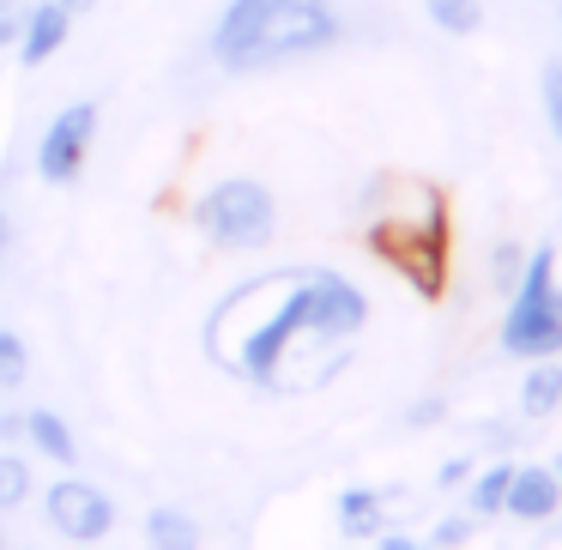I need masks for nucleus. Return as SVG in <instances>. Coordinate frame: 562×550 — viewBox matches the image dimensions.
Masks as SVG:
<instances>
[{
	"instance_id": "393cba45",
	"label": "nucleus",
	"mask_w": 562,
	"mask_h": 550,
	"mask_svg": "<svg viewBox=\"0 0 562 550\" xmlns=\"http://www.w3.org/2000/svg\"><path fill=\"white\" fill-rule=\"evenodd\" d=\"M61 7H67V13H74V19H79V13H86V7H91V0H61Z\"/></svg>"
},
{
	"instance_id": "f257e3e1",
	"label": "nucleus",
	"mask_w": 562,
	"mask_h": 550,
	"mask_svg": "<svg viewBox=\"0 0 562 550\" xmlns=\"http://www.w3.org/2000/svg\"><path fill=\"white\" fill-rule=\"evenodd\" d=\"M369 327V296L333 267H279L236 284L206 321V351L231 375L267 393H291V363L315 357L321 375H339L345 345Z\"/></svg>"
},
{
	"instance_id": "423d86ee",
	"label": "nucleus",
	"mask_w": 562,
	"mask_h": 550,
	"mask_svg": "<svg viewBox=\"0 0 562 550\" xmlns=\"http://www.w3.org/2000/svg\"><path fill=\"white\" fill-rule=\"evenodd\" d=\"M43 520L61 538H74V545H91V538H103L115 526V502L110 490L86 484V478H61V484L43 490Z\"/></svg>"
},
{
	"instance_id": "f3484780",
	"label": "nucleus",
	"mask_w": 562,
	"mask_h": 550,
	"mask_svg": "<svg viewBox=\"0 0 562 550\" xmlns=\"http://www.w3.org/2000/svg\"><path fill=\"white\" fill-rule=\"evenodd\" d=\"M520 267H526V248L520 243H496V255H490V284L508 296L514 284H520Z\"/></svg>"
},
{
	"instance_id": "b1692460",
	"label": "nucleus",
	"mask_w": 562,
	"mask_h": 550,
	"mask_svg": "<svg viewBox=\"0 0 562 550\" xmlns=\"http://www.w3.org/2000/svg\"><path fill=\"white\" fill-rule=\"evenodd\" d=\"M7 243H13V224H7V212H0V255H7Z\"/></svg>"
},
{
	"instance_id": "2eb2a0df",
	"label": "nucleus",
	"mask_w": 562,
	"mask_h": 550,
	"mask_svg": "<svg viewBox=\"0 0 562 550\" xmlns=\"http://www.w3.org/2000/svg\"><path fill=\"white\" fill-rule=\"evenodd\" d=\"M424 13L436 31H448V37H472L477 25H484V7L477 0H424Z\"/></svg>"
},
{
	"instance_id": "5701e85b",
	"label": "nucleus",
	"mask_w": 562,
	"mask_h": 550,
	"mask_svg": "<svg viewBox=\"0 0 562 550\" xmlns=\"http://www.w3.org/2000/svg\"><path fill=\"white\" fill-rule=\"evenodd\" d=\"M0 436H7V441H19V436H25V417H19V412H7V417H0Z\"/></svg>"
},
{
	"instance_id": "6e6552de",
	"label": "nucleus",
	"mask_w": 562,
	"mask_h": 550,
	"mask_svg": "<svg viewBox=\"0 0 562 550\" xmlns=\"http://www.w3.org/2000/svg\"><path fill=\"white\" fill-rule=\"evenodd\" d=\"M74 37V13H67L61 0H37L19 13V67H43L49 55H61V43Z\"/></svg>"
},
{
	"instance_id": "6ab92c4d",
	"label": "nucleus",
	"mask_w": 562,
	"mask_h": 550,
	"mask_svg": "<svg viewBox=\"0 0 562 550\" xmlns=\"http://www.w3.org/2000/svg\"><path fill=\"white\" fill-rule=\"evenodd\" d=\"M19 381H25V339L0 333V388H19Z\"/></svg>"
},
{
	"instance_id": "bb28decb",
	"label": "nucleus",
	"mask_w": 562,
	"mask_h": 550,
	"mask_svg": "<svg viewBox=\"0 0 562 550\" xmlns=\"http://www.w3.org/2000/svg\"><path fill=\"white\" fill-rule=\"evenodd\" d=\"M550 472H557V484H562V453H557V465H550Z\"/></svg>"
},
{
	"instance_id": "dca6fc26",
	"label": "nucleus",
	"mask_w": 562,
	"mask_h": 550,
	"mask_svg": "<svg viewBox=\"0 0 562 550\" xmlns=\"http://www.w3.org/2000/svg\"><path fill=\"white\" fill-rule=\"evenodd\" d=\"M31 490H37V478H31V460L25 453H0V514H13L19 502H31Z\"/></svg>"
},
{
	"instance_id": "39448f33",
	"label": "nucleus",
	"mask_w": 562,
	"mask_h": 550,
	"mask_svg": "<svg viewBox=\"0 0 562 550\" xmlns=\"http://www.w3.org/2000/svg\"><path fill=\"white\" fill-rule=\"evenodd\" d=\"M194 224L224 255H260L279 236V200L255 176H224V182H212L194 200Z\"/></svg>"
},
{
	"instance_id": "aec40b11",
	"label": "nucleus",
	"mask_w": 562,
	"mask_h": 550,
	"mask_svg": "<svg viewBox=\"0 0 562 550\" xmlns=\"http://www.w3.org/2000/svg\"><path fill=\"white\" fill-rule=\"evenodd\" d=\"M465 538H472V514H441L429 526V545H465Z\"/></svg>"
},
{
	"instance_id": "412c9836",
	"label": "nucleus",
	"mask_w": 562,
	"mask_h": 550,
	"mask_svg": "<svg viewBox=\"0 0 562 550\" xmlns=\"http://www.w3.org/2000/svg\"><path fill=\"white\" fill-rule=\"evenodd\" d=\"M465 478H472V460H465V453H453V460L436 465V484H441V490H460Z\"/></svg>"
},
{
	"instance_id": "1a4fd4ad",
	"label": "nucleus",
	"mask_w": 562,
	"mask_h": 550,
	"mask_svg": "<svg viewBox=\"0 0 562 550\" xmlns=\"http://www.w3.org/2000/svg\"><path fill=\"white\" fill-rule=\"evenodd\" d=\"M557 508H562V484H557V472H550V465H514L508 496H502V514L544 526V520H557Z\"/></svg>"
},
{
	"instance_id": "4468645a",
	"label": "nucleus",
	"mask_w": 562,
	"mask_h": 550,
	"mask_svg": "<svg viewBox=\"0 0 562 550\" xmlns=\"http://www.w3.org/2000/svg\"><path fill=\"white\" fill-rule=\"evenodd\" d=\"M146 538H151V545H164V550H194L200 545V526L188 520L182 508H151L146 514Z\"/></svg>"
},
{
	"instance_id": "7ed1b4c3",
	"label": "nucleus",
	"mask_w": 562,
	"mask_h": 550,
	"mask_svg": "<svg viewBox=\"0 0 562 550\" xmlns=\"http://www.w3.org/2000/svg\"><path fill=\"white\" fill-rule=\"evenodd\" d=\"M369 248L393 272H405L417 296H441V284H448V206H441V194L424 188V212L417 218H405V212L375 218L369 224Z\"/></svg>"
},
{
	"instance_id": "4be33fe9",
	"label": "nucleus",
	"mask_w": 562,
	"mask_h": 550,
	"mask_svg": "<svg viewBox=\"0 0 562 550\" xmlns=\"http://www.w3.org/2000/svg\"><path fill=\"white\" fill-rule=\"evenodd\" d=\"M441 412H448L441 400H417L412 412H405V424H412V429H429V424H441Z\"/></svg>"
},
{
	"instance_id": "a211bd4d",
	"label": "nucleus",
	"mask_w": 562,
	"mask_h": 550,
	"mask_svg": "<svg viewBox=\"0 0 562 550\" xmlns=\"http://www.w3.org/2000/svg\"><path fill=\"white\" fill-rule=\"evenodd\" d=\"M538 98H544V122L562 146V61H544V79H538Z\"/></svg>"
},
{
	"instance_id": "cd10ccee",
	"label": "nucleus",
	"mask_w": 562,
	"mask_h": 550,
	"mask_svg": "<svg viewBox=\"0 0 562 550\" xmlns=\"http://www.w3.org/2000/svg\"><path fill=\"white\" fill-rule=\"evenodd\" d=\"M557 520H562V508H557Z\"/></svg>"
},
{
	"instance_id": "f8f14e48",
	"label": "nucleus",
	"mask_w": 562,
	"mask_h": 550,
	"mask_svg": "<svg viewBox=\"0 0 562 550\" xmlns=\"http://www.w3.org/2000/svg\"><path fill=\"white\" fill-rule=\"evenodd\" d=\"M381 514H387V490H345L339 496V532L351 538H381Z\"/></svg>"
},
{
	"instance_id": "9d476101",
	"label": "nucleus",
	"mask_w": 562,
	"mask_h": 550,
	"mask_svg": "<svg viewBox=\"0 0 562 550\" xmlns=\"http://www.w3.org/2000/svg\"><path fill=\"white\" fill-rule=\"evenodd\" d=\"M25 441L43 453V460H55V465H74V460H79L74 429H67L61 417L49 412V405H31V412H25Z\"/></svg>"
},
{
	"instance_id": "a878e982",
	"label": "nucleus",
	"mask_w": 562,
	"mask_h": 550,
	"mask_svg": "<svg viewBox=\"0 0 562 550\" xmlns=\"http://www.w3.org/2000/svg\"><path fill=\"white\" fill-rule=\"evenodd\" d=\"M19 7H25V0H0V13H19Z\"/></svg>"
},
{
	"instance_id": "0eeeda50",
	"label": "nucleus",
	"mask_w": 562,
	"mask_h": 550,
	"mask_svg": "<svg viewBox=\"0 0 562 550\" xmlns=\"http://www.w3.org/2000/svg\"><path fill=\"white\" fill-rule=\"evenodd\" d=\"M91 134H98V103H91V98L67 103V110L43 127V146H37V176H43V182H55V188L74 182V176L86 170Z\"/></svg>"
},
{
	"instance_id": "ddd939ff",
	"label": "nucleus",
	"mask_w": 562,
	"mask_h": 550,
	"mask_svg": "<svg viewBox=\"0 0 562 550\" xmlns=\"http://www.w3.org/2000/svg\"><path fill=\"white\" fill-rule=\"evenodd\" d=\"M508 478H514V460H496L490 472L465 478V508H472V520H496L502 496H508Z\"/></svg>"
},
{
	"instance_id": "9b49d317",
	"label": "nucleus",
	"mask_w": 562,
	"mask_h": 550,
	"mask_svg": "<svg viewBox=\"0 0 562 550\" xmlns=\"http://www.w3.org/2000/svg\"><path fill=\"white\" fill-rule=\"evenodd\" d=\"M520 412H526V417L562 412V363H557V357H538V363L526 369V381H520Z\"/></svg>"
},
{
	"instance_id": "f03ea898",
	"label": "nucleus",
	"mask_w": 562,
	"mask_h": 550,
	"mask_svg": "<svg viewBox=\"0 0 562 550\" xmlns=\"http://www.w3.org/2000/svg\"><path fill=\"white\" fill-rule=\"evenodd\" d=\"M333 0H231L212 25L206 49L224 74H260L279 61H303L339 43Z\"/></svg>"
},
{
	"instance_id": "20e7f679",
	"label": "nucleus",
	"mask_w": 562,
	"mask_h": 550,
	"mask_svg": "<svg viewBox=\"0 0 562 550\" xmlns=\"http://www.w3.org/2000/svg\"><path fill=\"white\" fill-rule=\"evenodd\" d=\"M502 351L508 357H562V284H557V248H532L520 267V284L508 291L502 315Z\"/></svg>"
}]
</instances>
